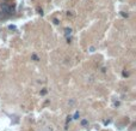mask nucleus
<instances>
[{
	"instance_id": "1",
	"label": "nucleus",
	"mask_w": 136,
	"mask_h": 131,
	"mask_svg": "<svg viewBox=\"0 0 136 131\" xmlns=\"http://www.w3.org/2000/svg\"><path fill=\"white\" fill-rule=\"evenodd\" d=\"M68 34H71V29H66V35H68Z\"/></svg>"
},
{
	"instance_id": "2",
	"label": "nucleus",
	"mask_w": 136,
	"mask_h": 131,
	"mask_svg": "<svg viewBox=\"0 0 136 131\" xmlns=\"http://www.w3.org/2000/svg\"><path fill=\"white\" fill-rule=\"evenodd\" d=\"M78 117H79V112H76L74 114V118H75V119H78Z\"/></svg>"
},
{
	"instance_id": "3",
	"label": "nucleus",
	"mask_w": 136,
	"mask_h": 131,
	"mask_svg": "<svg viewBox=\"0 0 136 131\" xmlns=\"http://www.w3.org/2000/svg\"><path fill=\"white\" fill-rule=\"evenodd\" d=\"M86 124H87V120H86V119H85V120H82V122H81V125H86Z\"/></svg>"
},
{
	"instance_id": "4",
	"label": "nucleus",
	"mask_w": 136,
	"mask_h": 131,
	"mask_svg": "<svg viewBox=\"0 0 136 131\" xmlns=\"http://www.w3.org/2000/svg\"><path fill=\"white\" fill-rule=\"evenodd\" d=\"M32 58H34V59H35V60H38V58H37V56H35V54H34V56H32Z\"/></svg>"
}]
</instances>
